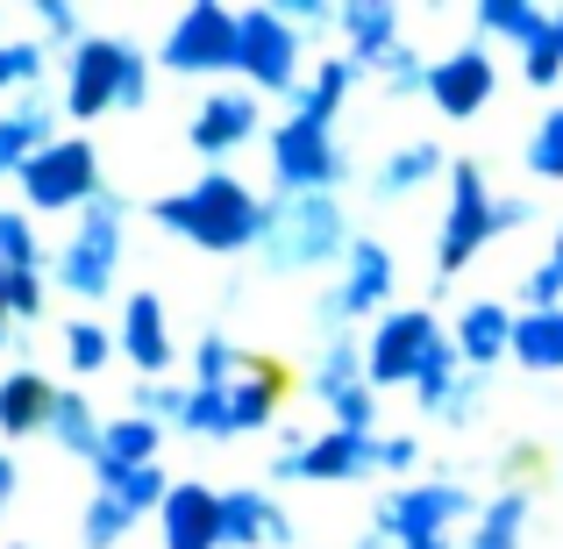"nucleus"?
<instances>
[{"instance_id": "nucleus-30", "label": "nucleus", "mask_w": 563, "mask_h": 549, "mask_svg": "<svg viewBox=\"0 0 563 549\" xmlns=\"http://www.w3.org/2000/svg\"><path fill=\"white\" fill-rule=\"evenodd\" d=\"M514 358L528 371H563V307L556 315H521L514 329Z\"/></svg>"}, {"instance_id": "nucleus-36", "label": "nucleus", "mask_w": 563, "mask_h": 549, "mask_svg": "<svg viewBox=\"0 0 563 549\" xmlns=\"http://www.w3.org/2000/svg\"><path fill=\"white\" fill-rule=\"evenodd\" d=\"M108 358H114V336L100 329V321H71L65 329V364L71 371H100Z\"/></svg>"}, {"instance_id": "nucleus-11", "label": "nucleus", "mask_w": 563, "mask_h": 549, "mask_svg": "<svg viewBox=\"0 0 563 549\" xmlns=\"http://www.w3.org/2000/svg\"><path fill=\"white\" fill-rule=\"evenodd\" d=\"M272 172L286 193H329L343 179V151H335L329 122H307V114H286L272 129Z\"/></svg>"}, {"instance_id": "nucleus-9", "label": "nucleus", "mask_w": 563, "mask_h": 549, "mask_svg": "<svg viewBox=\"0 0 563 549\" xmlns=\"http://www.w3.org/2000/svg\"><path fill=\"white\" fill-rule=\"evenodd\" d=\"M165 65L172 72H235L243 65V14L221 0H192L165 36Z\"/></svg>"}, {"instance_id": "nucleus-35", "label": "nucleus", "mask_w": 563, "mask_h": 549, "mask_svg": "<svg viewBox=\"0 0 563 549\" xmlns=\"http://www.w3.org/2000/svg\"><path fill=\"white\" fill-rule=\"evenodd\" d=\"M428 172H442V151L435 143H407V151H393L385 157V179H378V193H413L428 179Z\"/></svg>"}, {"instance_id": "nucleus-33", "label": "nucleus", "mask_w": 563, "mask_h": 549, "mask_svg": "<svg viewBox=\"0 0 563 549\" xmlns=\"http://www.w3.org/2000/svg\"><path fill=\"white\" fill-rule=\"evenodd\" d=\"M243 371H250V358L229 336H200V350H192V385H235Z\"/></svg>"}, {"instance_id": "nucleus-22", "label": "nucleus", "mask_w": 563, "mask_h": 549, "mask_svg": "<svg viewBox=\"0 0 563 549\" xmlns=\"http://www.w3.org/2000/svg\"><path fill=\"white\" fill-rule=\"evenodd\" d=\"M51 108H43V100H29V108H14V114H0V179H22L29 165H36L43 151H51Z\"/></svg>"}, {"instance_id": "nucleus-27", "label": "nucleus", "mask_w": 563, "mask_h": 549, "mask_svg": "<svg viewBox=\"0 0 563 549\" xmlns=\"http://www.w3.org/2000/svg\"><path fill=\"white\" fill-rule=\"evenodd\" d=\"M350 86H357V65H350V57H321V65L307 72V86H300L292 100H300L307 122H335V108H343Z\"/></svg>"}, {"instance_id": "nucleus-13", "label": "nucleus", "mask_w": 563, "mask_h": 549, "mask_svg": "<svg viewBox=\"0 0 563 549\" xmlns=\"http://www.w3.org/2000/svg\"><path fill=\"white\" fill-rule=\"evenodd\" d=\"M493 86H499V72H493V51H485V43H464V51L428 65V100H435V114H450V122H471V114L493 100Z\"/></svg>"}, {"instance_id": "nucleus-48", "label": "nucleus", "mask_w": 563, "mask_h": 549, "mask_svg": "<svg viewBox=\"0 0 563 549\" xmlns=\"http://www.w3.org/2000/svg\"><path fill=\"white\" fill-rule=\"evenodd\" d=\"M556 264H563V229H556Z\"/></svg>"}, {"instance_id": "nucleus-24", "label": "nucleus", "mask_w": 563, "mask_h": 549, "mask_svg": "<svg viewBox=\"0 0 563 549\" xmlns=\"http://www.w3.org/2000/svg\"><path fill=\"white\" fill-rule=\"evenodd\" d=\"M51 442H57L65 457H86V464H100V442H108V421H93V407H86L79 393H57Z\"/></svg>"}, {"instance_id": "nucleus-16", "label": "nucleus", "mask_w": 563, "mask_h": 549, "mask_svg": "<svg viewBox=\"0 0 563 549\" xmlns=\"http://www.w3.org/2000/svg\"><path fill=\"white\" fill-rule=\"evenodd\" d=\"M157 528H165V549H221V493L207 485H172V499L157 507Z\"/></svg>"}, {"instance_id": "nucleus-41", "label": "nucleus", "mask_w": 563, "mask_h": 549, "mask_svg": "<svg viewBox=\"0 0 563 549\" xmlns=\"http://www.w3.org/2000/svg\"><path fill=\"white\" fill-rule=\"evenodd\" d=\"M335 428H357V436H372V421H378V399H372V385H357V393H343L335 399Z\"/></svg>"}, {"instance_id": "nucleus-7", "label": "nucleus", "mask_w": 563, "mask_h": 549, "mask_svg": "<svg viewBox=\"0 0 563 549\" xmlns=\"http://www.w3.org/2000/svg\"><path fill=\"white\" fill-rule=\"evenodd\" d=\"M22 200L36 207V215H65V207H93L100 200V157L86 136H57L51 151L36 157V165L22 172Z\"/></svg>"}, {"instance_id": "nucleus-21", "label": "nucleus", "mask_w": 563, "mask_h": 549, "mask_svg": "<svg viewBox=\"0 0 563 549\" xmlns=\"http://www.w3.org/2000/svg\"><path fill=\"white\" fill-rule=\"evenodd\" d=\"M57 385L43 371H8L0 378V436H51Z\"/></svg>"}, {"instance_id": "nucleus-32", "label": "nucleus", "mask_w": 563, "mask_h": 549, "mask_svg": "<svg viewBox=\"0 0 563 549\" xmlns=\"http://www.w3.org/2000/svg\"><path fill=\"white\" fill-rule=\"evenodd\" d=\"M0 264H8V272H36V264H43L36 221H29L22 207H0Z\"/></svg>"}, {"instance_id": "nucleus-5", "label": "nucleus", "mask_w": 563, "mask_h": 549, "mask_svg": "<svg viewBox=\"0 0 563 549\" xmlns=\"http://www.w3.org/2000/svg\"><path fill=\"white\" fill-rule=\"evenodd\" d=\"M442 343H450V336H442V321L428 315V307H393L372 329V343H364L372 393H385V385H421V371L435 364Z\"/></svg>"}, {"instance_id": "nucleus-15", "label": "nucleus", "mask_w": 563, "mask_h": 549, "mask_svg": "<svg viewBox=\"0 0 563 549\" xmlns=\"http://www.w3.org/2000/svg\"><path fill=\"white\" fill-rule=\"evenodd\" d=\"M335 29H343L357 72H385L407 51V43H399V8H385V0H350V8H335Z\"/></svg>"}, {"instance_id": "nucleus-49", "label": "nucleus", "mask_w": 563, "mask_h": 549, "mask_svg": "<svg viewBox=\"0 0 563 549\" xmlns=\"http://www.w3.org/2000/svg\"><path fill=\"white\" fill-rule=\"evenodd\" d=\"M556 36H563V14H556Z\"/></svg>"}, {"instance_id": "nucleus-1", "label": "nucleus", "mask_w": 563, "mask_h": 549, "mask_svg": "<svg viewBox=\"0 0 563 549\" xmlns=\"http://www.w3.org/2000/svg\"><path fill=\"white\" fill-rule=\"evenodd\" d=\"M151 215H157V229L186 235V243H200V250H250V243H264V200L243 179H229V172H200L186 193H165Z\"/></svg>"}, {"instance_id": "nucleus-50", "label": "nucleus", "mask_w": 563, "mask_h": 549, "mask_svg": "<svg viewBox=\"0 0 563 549\" xmlns=\"http://www.w3.org/2000/svg\"><path fill=\"white\" fill-rule=\"evenodd\" d=\"M0 507H8V499H0Z\"/></svg>"}, {"instance_id": "nucleus-37", "label": "nucleus", "mask_w": 563, "mask_h": 549, "mask_svg": "<svg viewBox=\"0 0 563 549\" xmlns=\"http://www.w3.org/2000/svg\"><path fill=\"white\" fill-rule=\"evenodd\" d=\"M43 65H51V57H43V43H29V36L0 43V94H8V86H36Z\"/></svg>"}, {"instance_id": "nucleus-18", "label": "nucleus", "mask_w": 563, "mask_h": 549, "mask_svg": "<svg viewBox=\"0 0 563 549\" xmlns=\"http://www.w3.org/2000/svg\"><path fill=\"white\" fill-rule=\"evenodd\" d=\"M122 358L136 364V371H172V358H179V343H172V329H165V300L157 293H129V307H122Z\"/></svg>"}, {"instance_id": "nucleus-31", "label": "nucleus", "mask_w": 563, "mask_h": 549, "mask_svg": "<svg viewBox=\"0 0 563 549\" xmlns=\"http://www.w3.org/2000/svg\"><path fill=\"white\" fill-rule=\"evenodd\" d=\"M357 385H372V371H364V350H357V343H329V350H321V364H314V393L335 407V399L357 393Z\"/></svg>"}, {"instance_id": "nucleus-10", "label": "nucleus", "mask_w": 563, "mask_h": 549, "mask_svg": "<svg viewBox=\"0 0 563 549\" xmlns=\"http://www.w3.org/2000/svg\"><path fill=\"white\" fill-rule=\"evenodd\" d=\"M235 72L250 79V94H300V29L278 8H243V65Z\"/></svg>"}, {"instance_id": "nucleus-2", "label": "nucleus", "mask_w": 563, "mask_h": 549, "mask_svg": "<svg viewBox=\"0 0 563 549\" xmlns=\"http://www.w3.org/2000/svg\"><path fill=\"white\" fill-rule=\"evenodd\" d=\"M151 100V65L136 43L114 36H86L71 51V79H65V114L71 122H100L108 108H143Z\"/></svg>"}, {"instance_id": "nucleus-23", "label": "nucleus", "mask_w": 563, "mask_h": 549, "mask_svg": "<svg viewBox=\"0 0 563 549\" xmlns=\"http://www.w3.org/2000/svg\"><path fill=\"white\" fill-rule=\"evenodd\" d=\"M278 421V371L272 364H250L243 378L229 385V428L250 436V428H272Z\"/></svg>"}, {"instance_id": "nucleus-3", "label": "nucleus", "mask_w": 563, "mask_h": 549, "mask_svg": "<svg viewBox=\"0 0 563 549\" xmlns=\"http://www.w3.org/2000/svg\"><path fill=\"white\" fill-rule=\"evenodd\" d=\"M350 221L329 193H286V207H264V257L278 272H307L321 257H350Z\"/></svg>"}, {"instance_id": "nucleus-42", "label": "nucleus", "mask_w": 563, "mask_h": 549, "mask_svg": "<svg viewBox=\"0 0 563 549\" xmlns=\"http://www.w3.org/2000/svg\"><path fill=\"white\" fill-rule=\"evenodd\" d=\"M556 307H563V264L550 257L536 278H528V315H556Z\"/></svg>"}, {"instance_id": "nucleus-20", "label": "nucleus", "mask_w": 563, "mask_h": 549, "mask_svg": "<svg viewBox=\"0 0 563 549\" xmlns=\"http://www.w3.org/2000/svg\"><path fill=\"white\" fill-rule=\"evenodd\" d=\"M221 536H229L235 549L286 542L292 536V514H278V499L257 493V485H235V493H221Z\"/></svg>"}, {"instance_id": "nucleus-25", "label": "nucleus", "mask_w": 563, "mask_h": 549, "mask_svg": "<svg viewBox=\"0 0 563 549\" xmlns=\"http://www.w3.org/2000/svg\"><path fill=\"white\" fill-rule=\"evenodd\" d=\"M157 442H165V428H157L151 414H122V421H108V442H100V464H114V471L157 464Z\"/></svg>"}, {"instance_id": "nucleus-44", "label": "nucleus", "mask_w": 563, "mask_h": 549, "mask_svg": "<svg viewBox=\"0 0 563 549\" xmlns=\"http://www.w3.org/2000/svg\"><path fill=\"white\" fill-rule=\"evenodd\" d=\"M36 22H43V36H65V43H86V36H79V14H71V8H57V0H43V8H36Z\"/></svg>"}, {"instance_id": "nucleus-46", "label": "nucleus", "mask_w": 563, "mask_h": 549, "mask_svg": "<svg viewBox=\"0 0 563 549\" xmlns=\"http://www.w3.org/2000/svg\"><path fill=\"white\" fill-rule=\"evenodd\" d=\"M0 336H8V264H0Z\"/></svg>"}, {"instance_id": "nucleus-17", "label": "nucleus", "mask_w": 563, "mask_h": 549, "mask_svg": "<svg viewBox=\"0 0 563 549\" xmlns=\"http://www.w3.org/2000/svg\"><path fill=\"white\" fill-rule=\"evenodd\" d=\"M250 136H257V94H214L186 129V143L200 157H229V151H243Z\"/></svg>"}, {"instance_id": "nucleus-34", "label": "nucleus", "mask_w": 563, "mask_h": 549, "mask_svg": "<svg viewBox=\"0 0 563 549\" xmlns=\"http://www.w3.org/2000/svg\"><path fill=\"white\" fill-rule=\"evenodd\" d=\"M129 528H136V514H129L114 493H93V507H86V528H79V542H86V549H114V542L129 536Z\"/></svg>"}, {"instance_id": "nucleus-29", "label": "nucleus", "mask_w": 563, "mask_h": 549, "mask_svg": "<svg viewBox=\"0 0 563 549\" xmlns=\"http://www.w3.org/2000/svg\"><path fill=\"white\" fill-rule=\"evenodd\" d=\"M528 536V493H499L493 507L478 514V528H471L464 549H521Z\"/></svg>"}, {"instance_id": "nucleus-14", "label": "nucleus", "mask_w": 563, "mask_h": 549, "mask_svg": "<svg viewBox=\"0 0 563 549\" xmlns=\"http://www.w3.org/2000/svg\"><path fill=\"white\" fill-rule=\"evenodd\" d=\"M385 293H393V250L372 243V235H357L350 243V257H343V286L329 293V307L321 315L329 321H357V315H372V307H385Z\"/></svg>"}, {"instance_id": "nucleus-4", "label": "nucleus", "mask_w": 563, "mask_h": 549, "mask_svg": "<svg viewBox=\"0 0 563 549\" xmlns=\"http://www.w3.org/2000/svg\"><path fill=\"white\" fill-rule=\"evenodd\" d=\"M122 221H129V200L122 193H100L79 215V229L65 235V250H57V286L79 293V300L114 293V278H122Z\"/></svg>"}, {"instance_id": "nucleus-45", "label": "nucleus", "mask_w": 563, "mask_h": 549, "mask_svg": "<svg viewBox=\"0 0 563 549\" xmlns=\"http://www.w3.org/2000/svg\"><path fill=\"white\" fill-rule=\"evenodd\" d=\"M14 493V457H0V499Z\"/></svg>"}, {"instance_id": "nucleus-8", "label": "nucleus", "mask_w": 563, "mask_h": 549, "mask_svg": "<svg viewBox=\"0 0 563 549\" xmlns=\"http://www.w3.org/2000/svg\"><path fill=\"white\" fill-rule=\"evenodd\" d=\"M464 514H471V493H464V485H450V479L399 485V493L378 499V542H399V549L435 542V536H450Z\"/></svg>"}, {"instance_id": "nucleus-26", "label": "nucleus", "mask_w": 563, "mask_h": 549, "mask_svg": "<svg viewBox=\"0 0 563 549\" xmlns=\"http://www.w3.org/2000/svg\"><path fill=\"white\" fill-rule=\"evenodd\" d=\"M478 29H485V36H514L521 51H536V43L556 29V14H542L536 0H485V8H478Z\"/></svg>"}, {"instance_id": "nucleus-6", "label": "nucleus", "mask_w": 563, "mask_h": 549, "mask_svg": "<svg viewBox=\"0 0 563 549\" xmlns=\"http://www.w3.org/2000/svg\"><path fill=\"white\" fill-rule=\"evenodd\" d=\"M499 235V200L485 186V165H450V215H442V243H435V272L456 278L485 243Z\"/></svg>"}, {"instance_id": "nucleus-40", "label": "nucleus", "mask_w": 563, "mask_h": 549, "mask_svg": "<svg viewBox=\"0 0 563 549\" xmlns=\"http://www.w3.org/2000/svg\"><path fill=\"white\" fill-rule=\"evenodd\" d=\"M8 315L36 321L43 315V272H8Z\"/></svg>"}, {"instance_id": "nucleus-28", "label": "nucleus", "mask_w": 563, "mask_h": 549, "mask_svg": "<svg viewBox=\"0 0 563 549\" xmlns=\"http://www.w3.org/2000/svg\"><path fill=\"white\" fill-rule=\"evenodd\" d=\"M93 479H100V493H114L129 514H151V507H165V499H172V485H165V471H157V464H136V471L93 464Z\"/></svg>"}, {"instance_id": "nucleus-47", "label": "nucleus", "mask_w": 563, "mask_h": 549, "mask_svg": "<svg viewBox=\"0 0 563 549\" xmlns=\"http://www.w3.org/2000/svg\"><path fill=\"white\" fill-rule=\"evenodd\" d=\"M413 549H456V542H450V536H435V542H413Z\"/></svg>"}, {"instance_id": "nucleus-39", "label": "nucleus", "mask_w": 563, "mask_h": 549, "mask_svg": "<svg viewBox=\"0 0 563 549\" xmlns=\"http://www.w3.org/2000/svg\"><path fill=\"white\" fill-rule=\"evenodd\" d=\"M521 57H528V65H521L528 86H556V79H563V36H556V29L536 43V51H521Z\"/></svg>"}, {"instance_id": "nucleus-38", "label": "nucleus", "mask_w": 563, "mask_h": 549, "mask_svg": "<svg viewBox=\"0 0 563 549\" xmlns=\"http://www.w3.org/2000/svg\"><path fill=\"white\" fill-rule=\"evenodd\" d=\"M528 172H536V179H563V108L542 114L536 143H528Z\"/></svg>"}, {"instance_id": "nucleus-19", "label": "nucleus", "mask_w": 563, "mask_h": 549, "mask_svg": "<svg viewBox=\"0 0 563 549\" xmlns=\"http://www.w3.org/2000/svg\"><path fill=\"white\" fill-rule=\"evenodd\" d=\"M514 329H521V315H507L499 300H471L464 315H456V358H464L471 371H485V364H499V358H514Z\"/></svg>"}, {"instance_id": "nucleus-12", "label": "nucleus", "mask_w": 563, "mask_h": 549, "mask_svg": "<svg viewBox=\"0 0 563 549\" xmlns=\"http://www.w3.org/2000/svg\"><path fill=\"white\" fill-rule=\"evenodd\" d=\"M364 471H378V436H357V428H329L307 450L278 457V479H307V485H343L364 479Z\"/></svg>"}, {"instance_id": "nucleus-43", "label": "nucleus", "mask_w": 563, "mask_h": 549, "mask_svg": "<svg viewBox=\"0 0 563 549\" xmlns=\"http://www.w3.org/2000/svg\"><path fill=\"white\" fill-rule=\"evenodd\" d=\"M413 464H421V442H413V436H385L378 442V471H399V479H407Z\"/></svg>"}]
</instances>
